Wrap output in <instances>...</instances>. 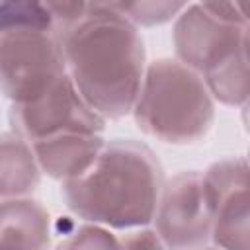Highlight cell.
Wrapping results in <instances>:
<instances>
[{
  "label": "cell",
  "mask_w": 250,
  "mask_h": 250,
  "mask_svg": "<svg viewBox=\"0 0 250 250\" xmlns=\"http://www.w3.org/2000/svg\"><path fill=\"white\" fill-rule=\"evenodd\" d=\"M162 172L148 145L111 139L84 176L61 184V195L80 221L115 232L150 227L164 184Z\"/></svg>",
  "instance_id": "cell-2"
},
{
  "label": "cell",
  "mask_w": 250,
  "mask_h": 250,
  "mask_svg": "<svg viewBox=\"0 0 250 250\" xmlns=\"http://www.w3.org/2000/svg\"><path fill=\"white\" fill-rule=\"evenodd\" d=\"M100 133H62L31 143L41 174L61 184L84 176L105 146Z\"/></svg>",
  "instance_id": "cell-8"
},
{
  "label": "cell",
  "mask_w": 250,
  "mask_h": 250,
  "mask_svg": "<svg viewBox=\"0 0 250 250\" xmlns=\"http://www.w3.org/2000/svg\"><path fill=\"white\" fill-rule=\"evenodd\" d=\"M166 250H199L211 240V213L199 170H184L162 184L150 223Z\"/></svg>",
  "instance_id": "cell-6"
},
{
  "label": "cell",
  "mask_w": 250,
  "mask_h": 250,
  "mask_svg": "<svg viewBox=\"0 0 250 250\" xmlns=\"http://www.w3.org/2000/svg\"><path fill=\"white\" fill-rule=\"evenodd\" d=\"M41 176L31 145L12 131L0 133V199L31 197Z\"/></svg>",
  "instance_id": "cell-10"
},
{
  "label": "cell",
  "mask_w": 250,
  "mask_h": 250,
  "mask_svg": "<svg viewBox=\"0 0 250 250\" xmlns=\"http://www.w3.org/2000/svg\"><path fill=\"white\" fill-rule=\"evenodd\" d=\"M12 133L29 145L62 133H104L105 119L78 94L68 74L61 76L41 98L29 104H12L8 111Z\"/></svg>",
  "instance_id": "cell-5"
},
{
  "label": "cell",
  "mask_w": 250,
  "mask_h": 250,
  "mask_svg": "<svg viewBox=\"0 0 250 250\" xmlns=\"http://www.w3.org/2000/svg\"><path fill=\"white\" fill-rule=\"evenodd\" d=\"M131 115L137 127L156 141L191 145L209 133L215 102L197 72L162 57L146 62Z\"/></svg>",
  "instance_id": "cell-3"
},
{
  "label": "cell",
  "mask_w": 250,
  "mask_h": 250,
  "mask_svg": "<svg viewBox=\"0 0 250 250\" xmlns=\"http://www.w3.org/2000/svg\"><path fill=\"white\" fill-rule=\"evenodd\" d=\"M213 102L229 107H246L250 98L248 47L201 76Z\"/></svg>",
  "instance_id": "cell-12"
},
{
  "label": "cell",
  "mask_w": 250,
  "mask_h": 250,
  "mask_svg": "<svg viewBox=\"0 0 250 250\" xmlns=\"http://www.w3.org/2000/svg\"><path fill=\"white\" fill-rule=\"evenodd\" d=\"M21 29L55 31L53 18L45 8V2H31V0L0 2V33L21 31Z\"/></svg>",
  "instance_id": "cell-14"
},
{
  "label": "cell",
  "mask_w": 250,
  "mask_h": 250,
  "mask_svg": "<svg viewBox=\"0 0 250 250\" xmlns=\"http://www.w3.org/2000/svg\"><path fill=\"white\" fill-rule=\"evenodd\" d=\"M64 74L62 49L55 31L0 33V94L12 104L35 102Z\"/></svg>",
  "instance_id": "cell-4"
},
{
  "label": "cell",
  "mask_w": 250,
  "mask_h": 250,
  "mask_svg": "<svg viewBox=\"0 0 250 250\" xmlns=\"http://www.w3.org/2000/svg\"><path fill=\"white\" fill-rule=\"evenodd\" d=\"M199 250H221V248H217V246H213V244H207V246H203V248H199Z\"/></svg>",
  "instance_id": "cell-20"
},
{
  "label": "cell",
  "mask_w": 250,
  "mask_h": 250,
  "mask_svg": "<svg viewBox=\"0 0 250 250\" xmlns=\"http://www.w3.org/2000/svg\"><path fill=\"white\" fill-rule=\"evenodd\" d=\"M117 232L102 225L74 221V225L62 232L55 250H117Z\"/></svg>",
  "instance_id": "cell-16"
},
{
  "label": "cell",
  "mask_w": 250,
  "mask_h": 250,
  "mask_svg": "<svg viewBox=\"0 0 250 250\" xmlns=\"http://www.w3.org/2000/svg\"><path fill=\"white\" fill-rule=\"evenodd\" d=\"M250 199L248 188L230 193L211 211L209 244L221 250L250 248Z\"/></svg>",
  "instance_id": "cell-11"
},
{
  "label": "cell",
  "mask_w": 250,
  "mask_h": 250,
  "mask_svg": "<svg viewBox=\"0 0 250 250\" xmlns=\"http://www.w3.org/2000/svg\"><path fill=\"white\" fill-rule=\"evenodd\" d=\"M248 160L246 156H227L201 172V188L209 213L230 193L248 188Z\"/></svg>",
  "instance_id": "cell-13"
},
{
  "label": "cell",
  "mask_w": 250,
  "mask_h": 250,
  "mask_svg": "<svg viewBox=\"0 0 250 250\" xmlns=\"http://www.w3.org/2000/svg\"><path fill=\"white\" fill-rule=\"evenodd\" d=\"M199 4L211 18H215L221 23L248 27V16L244 8L236 2H199Z\"/></svg>",
  "instance_id": "cell-19"
},
{
  "label": "cell",
  "mask_w": 250,
  "mask_h": 250,
  "mask_svg": "<svg viewBox=\"0 0 250 250\" xmlns=\"http://www.w3.org/2000/svg\"><path fill=\"white\" fill-rule=\"evenodd\" d=\"M64 68L84 102L105 121L131 115L146 53L135 25L111 2H88L86 16L59 33Z\"/></svg>",
  "instance_id": "cell-1"
},
{
  "label": "cell",
  "mask_w": 250,
  "mask_h": 250,
  "mask_svg": "<svg viewBox=\"0 0 250 250\" xmlns=\"http://www.w3.org/2000/svg\"><path fill=\"white\" fill-rule=\"evenodd\" d=\"M45 8L49 10V14L53 18L55 33L59 35L61 31L78 23L86 16L88 2H45Z\"/></svg>",
  "instance_id": "cell-17"
},
{
  "label": "cell",
  "mask_w": 250,
  "mask_h": 250,
  "mask_svg": "<svg viewBox=\"0 0 250 250\" xmlns=\"http://www.w3.org/2000/svg\"><path fill=\"white\" fill-rule=\"evenodd\" d=\"M172 43L174 59L203 76L248 47V27L221 23L199 2H191L174 20Z\"/></svg>",
  "instance_id": "cell-7"
},
{
  "label": "cell",
  "mask_w": 250,
  "mask_h": 250,
  "mask_svg": "<svg viewBox=\"0 0 250 250\" xmlns=\"http://www.w3.org/2000/svg\"><path fill=\"white\" fill-rule=\"evenodd\" d=\"M53 219L33 197L0 199V250H49Z\"/></svg>",
  "instance_id": "cell-9"
},
{
  "label": "cell",
  "mask_w": 250,
  "mask_h": 250,
  "mask_svg": "<svg viewBox=\"0 0 250 250\" xmlns=\"http://www.w3.org/2000/svg\"><path fill=\"white\" fill-rule=\"evenodd\" d=\"M117 250H166L152 227H141L117 232Z\"/></svg>",
  "instance_id": "cell-18"
},
{
  "label": "cell",
  "mask_w": 250,
  "mask_h": 250,
  "mask_svg": "<svg viewBox=\"0 0 250 250\" xmlns=\"http://www.w3.org/2000/svg\"><path fill=\"white\" fill-rule=\"evenodd\" d=\"M188 2H162V0H146V2H111L113 10L119 12L131 25L139 27H154L176 20V16L186 8Z\"/></svg>",
  "instance_id": "cell-15"
}]
</instances>
